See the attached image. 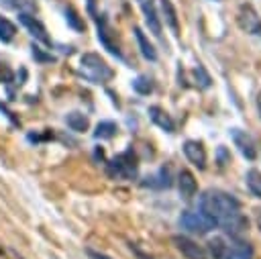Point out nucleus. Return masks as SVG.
Masks as SVG:
<instances>
[{"mask_svg":"<svg viewBox=\"0 0 261 259\" xmlns=\"http://www.w3.org/2000/svg\"><path fill=\"white\" fill-rule=\"evenodd\" d=\"M94 18H96V24H98V39H100V43L106 47L108 53H112V55H116V57H122L118 45L112 43V39H110V37H112V29H110L108 20H106L102 14H96Z\"/></svg>","mask_w":261,"mask_h":259,"instance_id":"7","label":"nucleus"},{"mask_svg":"<svg viewBox=\"0 0 261 259\" xmlns=\"http://www.w3.org/2000/svg\"><path fill=\"white\" fill-rule=\"evenodd\" d=\"M116 124L112 120H102L96 124V131H94V137L96 139H112L116 135Z\"/></svg>","mask_w":261,"mask_h":259,"instance_id":"20","label":"nucleus"},{"mask_svg":"<svg viewBox=\"0 0 261 259\" xmlns=\"http://www.w3.org/2000/svg\"><path fill=\"white\" fill-rule=\"evenodd\" d=\"M200 212L206 214L216 226H222L226 235L232 237H239L249 226L247 218L241 214L239 200L222 190H206L200 196Z\"/></svg>","mask_w":261,"mask_h":259,"instance_id":"1","label":"nucleus"},{"mask_svg":"<svg viewBox=\"0 0 261 259\" xmlns=\"http://www.w3.org/2000/svg\"><path fill=\"white\" fill-rule=\"evenodd\" d=\"M31 53H33V57H35L39 63H51V61H55V57H53L51 53H45L39 45H33V47H31Z\"/></svg>","mask_w":261,"mask_h":259,"instance_id":"23","label":"nucleus"},{"mask_svg":"<svg viewBox=\"0 0 261 259\" xmlns=\"http://www.w3.org/2000/svg\"><path fill=\"white\" fill-rule=\"evenodd\" d=\"M177 188H179V194L181 198L186 200H192L196 196V190H198V184H196V177L190 169H181L179 171V177H177Z\"/></svg>","mask_w":261,"mask_h":259,"instance_id":"12","label":"nucleus"},{"mask_svg":"<svg viewBox=\"0 0 261 259\" xmlns=\"http://www.w3.org/2000/svg\"><path fill=\"white\" fill-rule=\"evenodd\" d=\"M80 73L92 84H106L114 77L112 67L98 53H84L80 57Z\"/></svg>","mask_w":261,"mask_h":259,"instance_id":"3","label":"nucleus"},{"mask_svg":"<svg viewBox=\"0 0 261 259\" xmlns=\"http://www.w3.org/2000/svg\"><path fill=\"white\" fill-rule=\"evenodd\" d=\"M133 33H135L137 45H139V49H141V55H143L145 59H149V61H157V51H155V47L149 43L147 35H145L139 27H135V29H133Z\"/></svg>","mask_w":261,"mask_h":259,"instance_id":"14","label":"nucleus"},{"mask_svg":"<svg viewBox=\"0 0 261 259\" xmlns=\"http://www.w3.org/2000/svg\"><path fill=\"white\" fill-rule=\"evenodd\" d=\"M133 90L145 96V94H151V92H153V84H151V80H149V77L139 75V77H135V80H133Z\"/></svg>","mask_w":261,"mask_h":259,"instance_id":"22","label":"nucleus"},{"mask_svg":"<svg viewBox=\"0 0 261 259\" xmlns=\"http://www.w3.org/2000/svg\"><path fill=\"white\" fill-rule=\"evenodd\" d=\"M259 110H261V94H259Z\"/></svg>","mask_w":261,"mask_h":259,"instance_id":"27","label":"nucleus"},{"mask_svg":"<svg viewBox=\"0 0 261 259\" xmlns=\"http://www.w3.org/2000/svg\"><path fill=\"white\" fill-rule=\"evenodd\" d=\"M14 35H16V24L0 14V41L2 43H10L14 39Z\"/></svg>","mask_w":261,"mask_h":259,"instance_id":"19","label":"nucleus"},{"mask_svg":"<svg viewBox=\"0 0 261 259\" xmlns=\"http://www.w3.org/2000/svg\"><path fill=\"white\" fill-rule=\"evenodd\" d=\"M106 171L110 177H118V179H133L137 175V157L133 155V151H124L118 153L116 157H112L106 165Z\"/></svg>","mask_w":261,"mask_h":259,"instance_id":"4","label":"nucleus"},{"mask_svg":"<svg viewBox=\"0 0 261 259\" xmlns=\"http://www.w3.org/2000/svg\"><path fill=\"white\" fill-rule=\"evenodd\" d=\"M161 12L165 16V22L167 27L173 31V35L177 37L179 35V22H177V12H175V6L171 0H161Z\"/></svg>","mask_w":261,"mask_h":259,"instance_id":"15","label":"nucleus"},{"mask_svg":"<svg viewBox=\"0 0 261 259\" xmlns=\"http://www.w3.org/2000/svg\"><path fill=\"white\" fill-rule=\"evenodd\" d=\"M259 228H261V216H259Z\"/></svg>","mask_w":261,"mask_h":259,"instance_id":"28","label":"nucleus"},{"mask_svg":"<svg viewBox=\"0 0 261 259\" xmlns=\"http://www.w3.org/2000/svg\"><path fill=\"white\" fill-rule=\"evenodd\" d=\"M230 137H232V141H234V145L239 147V151L247 157V159H255L257 157V147H255V143H253V139L245 133V131H241V128H232L230 131Z\"/></svg>","mask_w":261,"mask_h":259,"instance_id":"11","label":"nucleus"},{"mask_svg":"<svg viewBox=\"0 0 261 259\" xmlns=\"http://www.w3.org/2000/svg\"><path fill=\"white\" fill-rule=\"evenodd\" d=\"M179 224H181L188 232H196V235H206V232H210V230L216 226L206 214H202V212H192V210L181 212Z\"/></svg>","mask_w":261,"mask_h":259,"instance_id":"5","label":"nucleus"},{"mask_svg":"<svg viewBox=\"0 0 261 259\" xmlns=\"http://www.w3.org/2000/svg\"><path fill=\"white\" fill-rule=\"evenodd\" d=\"M208 251L214 259H253V249L239 237H214L208 243Z\"/></svg>","mask_w":261,"mask_h":259,"instance_id":"2","label":"nucleus"},{"mask_svg":"<svg viewBox=\"0 0 261 259\" xmlns=\"http://www.w3.org/2000/svg\"><path fill=\"white\" fill-rule=\"evenodd\" d=\"M0 4L6 6V8H16L18 6V0H0Z\"/></svg>","mask_w":261,"mask_h":259,"instance_id":"25","label":"nucleus"},{"mask_svg":"<svg viewBox=\"0 0 261 259\" xmlns=\"http://www.w3.org/2000/svg\"><path fill=\"white\" fill-rule=\"evenodd\" d=\"M149 118L159 126V128H163L165 133H173L175 131V124H173V120H171V116L161 108V106H149Z\"/></svg>","mask_w":261,"mask_h":259,"instance_id":"13","label":"nucleus"},{"mask_svg":"<svg viewBox=\"0 0 261 259\" xmlns=\"http://www.w3.org/2000/svg\"><path fill=\"white\" fill-rule=\"evenodd\" d=\"M184 155H186L188 161L194 163L198 169H204V167H206V149H204V145H202L200 141H194V139L186 141V143H184Z\"/></svg>","mask_w":261,"mask_h":259,"instance_id":"9","label":"nucleus"},{"mask_svg":"<svg viewBox=\"0 0 261 259\" xmlns=\"http://www.w3.org/2000/svg\"><path fill=\"white\" fill-rule=\"evenodd\" d=\"M88 255H90L92 259H110V257H106V255H102V253H96V251H88Z\"/></svg>","mask_w":261,"mask_h":259,"instance_id":"26","label":"nucleus"},{"mask_svg":"<svg viewBox=\"0 0 261 259\" xmlns=\"http://www.w3.org/2000/svg\"><path fill=\"white\" fill-rule=\"evenodd\" d=\"M143 186H149V188H157V190H163V188H169L171 186V175H169V169L161 167L155 175L147 177V182H143Z\"/></svg>","mask_w":261,"mask_h":259,"instance_id":"16","label":"nucleus"},{"mask_svg":"<svg viewBox=\"0 0 261 259\" xmlns=\"http://www.w3.org/2000/svg\"><path fill=\"white\" fill-rule=\"evenodd\" d=\"M65 122H67V126L71 128V131H75V133H84V131H88V116H84L82 112H69L67 116H65Z\"/></svg>","mask_w":261,"mask_h":259,"instance_id":"17","label":"nucleus"},{"mask_svg":"<svg viewBox=\"0 0 261 259\" xmlns=\"http://www.w3.org/2000/svg\"><path fill=\"white\" fill-rule=\"evenodd\" d=\"M65 20H67V24H69L73 31H77V33H84V31H86L84 20L80 18V14L75 12L73 6H65Z\"/></svg>","mask_w":261,"mask_h":259,"instance_id":"21","label":"nucleus"},{"mask_svg":"<svg viewBox=\"0 0 261 259\" xmlns=\"http://www.w3.org/2000/svg\"><path fill=\"white\" fill-rule=\"evenodd\" d=\"M194 75H196V80H198L200 88H204V90H206V88H210V82H212V80H210V75L206 73V69H204L202 65H198V67L194 69Z\"/></svg>","mask_w":261,"mask_h":259,"instance_id":"24","label":"nucleus"},{"mask_svg":"<svg viewBox=\"0 0 261 259\" xmlns=\"http://www.w3.org/2000/svg\"><path fill=\"white\" fill-rule=\"evenodd\" d=\"M18 20H20V24H22L37 41H41V43H45V45L51 47V37L47 35V29H45V24H43L39 18H35V16L29 14V12H18Z\"/></svg>","mask_w":261,"mask_h":259,"instance_id":"6","label":"nucleus"},{"mask_svg":"<svg viewBox=\"0 0 261 259\" xmlns=\"http://www.w3.org/2000/svg\"><path fill=\"white\" fill-rule=\"evenodd\" d=\"M173 243H175L177 251H179L184 257H188V259H208L206 251H204L198 243H194L192 239H188V237L175 235V237H173Z\"/></svg>","mask_w":261,"mask_h":259,"instance_id":"8","label":"nucleus"},{"mask_svg":"<svg viewBox=\"0 0 261 259\" xmlns=\"http://www.w3.org/2000/svg\"><path fill=\"white\" fill-rule=\"evenodd\" d=\"M245 182H247V188L253 196L261 198V171L259 169H249L247 175H245Z\"/></svg>","mask_w":261,"mask_h":259,"instance_id":"18","label":"nucleus"},{"mask_svg":"<svg viewBox=\"0 0 261 259\" xmlns=\"http://www.w3.org/2000/svg\"><path fill=\"white\" fill-rule=\"evenodd\" d=\"M137 2H139L141 10H143V16H145V22H147L149 31H151L155 37H161V20H159L155 2H153V0H137Z\"/></svg>","mask_w":261,"mask_h":259,"instance_id":"10","label":"nucleus"}]
</instances>
